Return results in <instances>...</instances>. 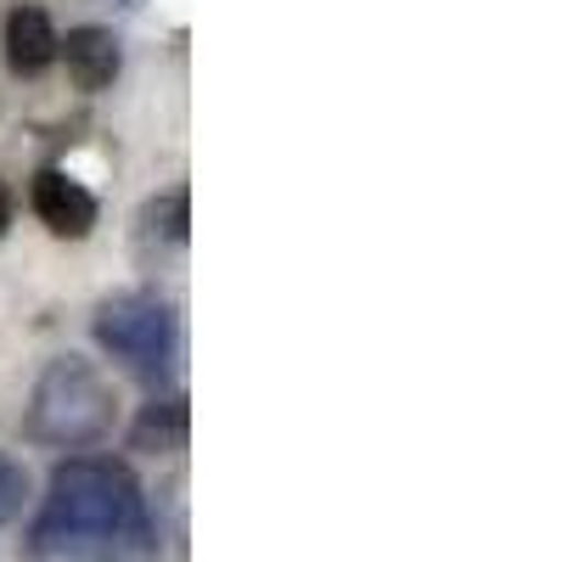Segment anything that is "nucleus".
<instances>
[{
    "label": "nucleus",
    "mask_w": 562,
    "mask_h": 562,
    "mask_svg": "<svg viewBox=\"0 0 562 562\" xmlns=\"http://www.w3.org/2000/svg\"><path fill=\"white\" fill-rule=\"evenodd\" d=\"M158 551V529L135 473L113 456H68L40 495V512L23 535L29 562L74 557H124Z\"/></svg>",
    "instance_id": "f257e3e1"
},
{
    "label": "nucleus",
    "mask_w": 562,
    "mask_h": 562,
    "mask_svg": "<svg viewBox=\"0 0 562 562\" xmlns=\"http://www.w3.org/2000/svg\"><path fill=\"white\" fill-rule=\"evenodd\" d=\"M113 383L102 378L97 360L57 355L40 371V383L23 411V434L45 450H85L113 428Z\"/></svg>",
    "instance_id": "f03ea898"
},
{
    "label": "nucleus",
    "mask_w": 562,
    "mask_h": 562,
    "mask_svg": "<svg viewBox=\"0 0 562 562\" xmlns=\"http://www.w3.org/2000/svg\"><path fill=\"white\" fill-rule=\"evenodd\" d=\"M97 344L130 371L140 383H164L169 366L180 355V321L175 304L147 293V288H130L97 304Z\"/></svg>",
    "instance_id": "7ed1b4c3"
},
{
    "label": "nucleus",
    "mask_w": 562,
    "mask_h": 562,
    "mask_svg": "<svg viewBox=\"0 0 562 562\" xmlns=\"http://www.w3.org/2000/svg\"><path fill=\"white\" fill-rule=\"evenodd\" d=\"M29 203H34L40 225L52 231V237H74V243H79V237H90V231H97V198H90L79 180H68L63 169H40Z\"/></svg>",
    "instance_id": "20e7f679"
},
{
    "label": "nucleus",
    "mask_w": 562,
    "mask_h": 562,
    "mask_svg": "<svg viewBox=\"0 0 562 562\" xmlns=\"http://www.w3.org/2000/svg\"><path fill=\"white\" fill-rule=\"evenodd\" d=\"M57 57L68 63V79L79 90H108L119 79V68H124V52H119L113 29H97V23L68 29V40H57Z\"/></svg>",
    "instance_id": "39448f33"
},
{
    "label": "nucleus",
    "mask_w": 562,
    "mask_h": 562,
    "mask_svg": "<svg viewBox=\"0 0 562 562\" xmlns=\"http://www.w3.org/2000/svg\"><path fill=\"white\" fill-rule=\"evenodd\" d=\"M186 439H192V411H186V394L147 400L140 416L130 422V450L169 456V450H186Z\"/></svg>",
    "instance_id": "423d86ee"
},
{
    "label": "nucleus",
    "mask_w": 562,
    "mask_h": 562,
    "mask_svg": "<svg viewBox=\"0 0 562 562\" xmlns=\"http://www.w3.org/2000/svg\"><path fill=\"white\" fill-rule=\"evenodd\" d=\"M57 29H52V18H45L40 7H18L12 18H7V63H12V74H23V79H34V74H45L57 63Z\"/></svg>",
    "instance_id": "0eeeda50"
},
{
    "label": "nucleus",
    "mask_w": 562,
    "mask_h": 562,
    "mask_svg": "<svg viewBox=\"0 0 562 562\" xmlns=\"http://www.w3.org/2000/svg\"><path fill=\"white\" fill-rule=\"evenodd\" d=\"M186 225H192V203L186 192H164L140 209V237L147 243H186Z\"/></svg>",
    "instance_id": "6e6552de"
},
{
    "label": "nucleus",
    "mask_w": 562,
    "mask_h": 562,
    "mask_svg": "<svg viewBox=\"0 0 562 562\" xmlns=\"http://www.w3.org/2000/svg\"><path fill=\"white\" fill-rule=\"evenodd\" d=\"M23 506H29V467H23L18 456L0 450V529L18 524Z\"/></svg>",
    "instance_id": "1a4fd4ad"
},
{
    "label": "nucleus",
    "mask_w": 562,
    "mask_h": 562,
    "mask_svg": "<svg viewBox=\"0 0 562 562\" xmlns=\"http://www.w3.org/2000/svg\"><path fill=\"white\" fill-rule=\"evenodd\" d=\"M12 214H18V198H12V186L0 180V237L12 231Z\"/></svg>",
    "instance_id": "9d476101"
},
{
    "label": "nucleus",
    "mask_w": 562,
    "mask_h": 562,
    "mask_svg": "<svg viewBox=\"0 0 562 562\" xmlns=\"http://www.w3.org/2000/svg\"><path fill=\"white\" fill-rule=\"evenodd\" d=\"M74 562H124V557H74Z\"/></svg>",
    "instance_id": "9b49d317"
}]
</instances>
